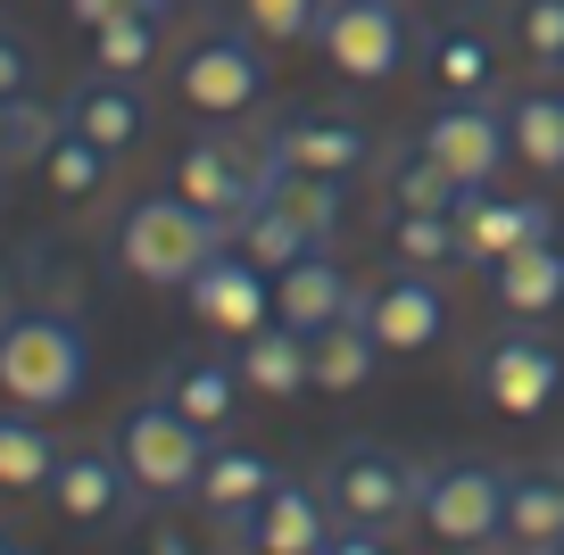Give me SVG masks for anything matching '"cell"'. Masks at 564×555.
Segmentation results:
<instances>
[{
  "instance_id": "cell-22",
  "label": "cell",
  "mask_w": 564,
  "mask_h": 555,
  "mask_svg": "<svg viewBox=\"0 0 564 555\" xmlns=\"http://www.w3.org/2000/svg\"><path fill=\"white\" fill-rule=\"evenodd\" d=\"M490 298L507 315H556L564 307V241H531L490 265Z\"/></svg>"
},
{
  "instance_id": "cell-16",
  "label": "cell",
  "mask_w": 564,
  "mask_h": 555,
  "mask_svg": "<svg viewBox=\"0 0 564 555\" xmlns=\"http://www.w3.org/2000/svg\"><path fill=\"white\" fill-rule=\"evenodd\" d=\"M258 150H265V166H282V174H333V183H349V174L373 157V141L357 133L349 117H324V108H307V117H282L274 133L258 141Z\"/></svg>"
},
{
  "instance_id": "cell-25",
  "label": "cell",
  "mask_w": 564,
  "mask_h": 555,
  "mask_svg": "<svg viewBox=\"0 0 564 555\" xmlns=\"http://www.w3.org/2000/svg\"><path fill=\"white\" fill-rule=\"evenodd\" d=\"M58 472V432L34 415V406H0V489H51Z\"/></svg>"
},
{
  "instance_id": "cell-42",
  "label": "cell",
  "mask_w": 564,
  "mask_h": 555,
  "mask_svg": "<svg viewBox=\"0 0 564 555\" xmlns=\"http://www.w3.org/2000/svg\"><path fill=\"white\" fill-rule=\"evenodd\" d=\"M547 84H556V91H564V58H556V67H547Z\"/></svg>"
},
{
  "instance_id": "cell-28",
  "label": "cell",
  "mask_w": 564,
  "mask_h": 555,
  "mask_svg": "<svg viewBox=\"0 0 564 555\" xmlns=\"http://www.w3.org/2000/svg\"><path fill=\"white\" fill-rule=\"evenodd\" d=\"M225 547V522L199 498H159L141 514V555H216Z\"/></svg>"
},
{
  "instance_id": "cell-26",
  "label": "cell",
  "mask_w": 564,
  "mask_h": 555,
  "mask_svg": "<svg viewBox=\"0 0 564 555\" xmlns=\"http://www.w3.org/2000/svg\"><path fill=\"white\" fill-rule=\"evenodd\" d=\"M274 481H282V472L265 465L258 448H208V465H199V489H192V498L208 505L216 522H232V514H249V505H258Z\"/></svg>"
},
{
  "instance_id": "cell-24",
  "label": "cell",
  "mask_w": 564,
  "mask_h": 555,
  "mask_svg": "<svg viewBox=\"0 0 564 555\" xmlns=\"http://www.w3.org/2000/svg\"><path fill=\"white\" fill-rule=\"evenodd\" d=\"M498 538H514L523 555H547V547H556V538H564V472H514Z\"/></svg>"
},
{
  "instance_id": "cell-33",
  "label": "cell",
  "mask_w": 564,
  "mask_h": 555,
  "mask_svg": "<svg viewBox=\"0 0 564 555\" xmlns=\"http://www.w3.org/2000/svg\"><path fill=\"white\" fill-rule=\"evenodd\" d=\"M274 199L307 225L316 249H333V232H340V183H333V174H282L274 166Z\"/></svg>"
},
{
  "instance_id": "cell-1",
  "label": "cell",
  "mask_w": 564,
  "mask_h": 555,
  "mask_svg": "<svg viewBox=\"0 0 564 555\" xmlns=\"http://www.w3.org/2000/svg\"><path fill=\"white\" fill-rule=\"evenodd\" d=\"M225 241H232V225H216L208 208H192L183 192H150V199H133V208L117 216L108 258H117V274L141 282V291H183Z\"/></svg>"
},
{
  "instance_id": "cell-7",
  "label": "cell",
  "mask_w": 564,
  "mask_h": 555,
  "mask_svg": "<svg viewBox=\"0 0 564 555\" xmlns=\"http://www.w3.org/2000/svg\"><path fill=\"white\" fill-rule=\"evenodd\" d=\"M175 100L192 117H249L265 100V51L249 34H199L175 58Z\"/></svg>"
},
{
  "instance_id": "cell-38",
  "label": "cell",
  "mask_w": 564,
  "mask_h": 555,
  "mask_svg": "<svg viewBox=\"0 0 564 555\" xmlns=\"http://www.w3.org/2000/svg\"><path fill=\"white\" fill-rule=\"evenodd\" d=\"M324 555H399V547H390V531H357V522H340V531L324 538Z\"/></svg>"
},
{
  "instance_id": "cell-6",
  "label": "cell",
  "mask_w": 564,
  "mask_h": 555,
  "mask_svg": "<svg viewBox=\"0 0 564 555\" xmlns=\"http://www.w3.org/2000/svg\"><path fill=\"white\" fill-rule=\"evenodd\" d=\"M316 51L333 58L340 84H390L406 58V9L399 0H324Z\"/></svg>"
},
{
  "instance_id": "cell-45",
  "label": "cell",
  "mask_w": 564,
  "mask_h": 555,
  "mask_svg": "<svg viewBox=\"0 0 564 555\" xmlns=\"http://www.w3.org/2000/svg\"><path fill=\"white\" fill-rule=\"evenodd\" d=\"M547 555H564V538H556V547H547Z\"/></svg>"
},
{
  "instance_id": "cell-19",
  "label": "cell",
  "mask_w": 564,
  "mask_h": 555,
  "mask_svg": "<svg viewBox=\"0 0 564 555\" xmlns=\"http://www.w3.org/2000/svg\"><path fill=\"white\" fill-rule=\"evenodd\" d=\"M58 117H67L75 133H91L108 157H124V150L141 141V91L124 84V75H100V67H91L84 84H75V100L58 108Z\"/></svg>"
},
{
  "instance_id": "cell-9",
  "label": "cell",
  "mask_w": 564,
  "mask_h": 555,
  "mask_svg": "<svg viewBox=\"0 0 564 555\" xmlns=\"http://www.w3.org/2000/svg\"><path fill=\"white\" fill-rule=\"evenodd\" d=\"M357 315H366V331L382 340V357H423V348L448 340V291H441V274H423V265H399V274L366 282V291H357Z\"/></svg>"
},
{
  "instance_id": "cell-34",
  "label": "cell",
  "mask_w": 564,
  "mask_h": 555,
  "mask_svg": "<svg viewBox=\"0 0 564 555\" xmlns=\"http://www.w3.org/2000/svg\"><path fill=\"white\" fill-rule=\"evenodd\" d=\"M432 75H441L448 100H481V91H490V42L465 34V25H448L441 51H432Z\"/></svg>"
},
{
  "instance_id": "cell-31",
  "label": "cell",
  "mask_w": 564,
  "mask_h": 555,
  "mask_svg": "<svg viewBox=\"0 0 564 555\" xmlns=\"http://www.w3.org/2000/svg\"><path fill=\"white\" fill-rule=\"evenodd\" d=\"M232 241H241L249 258L265 265V274H282V265H300L307 249H316V241H307V225H300V216H291V208H282L274 192H265V208H249L241 225H232Z\"/></svg>"
},
{
  "instance_id": "cell-35",
  "label": "cell",
  "mask_w": 564,
  "mask_h": 555,
  "mask_svg": "<svg viewBox=\"0 0 564 555\" xmlns=\"http://www.w3.org/2000/svg\"><path fill=\"white\" fill-rule=\"evenodd\" d=\"M232 9L258 42H316L324 25V0H232Z\"/></svg>"
},
{
  "instance_id": "cell-41",
  "label": "cell",
  "mask_w": 564,
  "mask_h": 555,
  "mask_svg": "<svg viewBox=\"0 0 564 555\" xmlns=\"http://www.w3.org/2000/svg\"><path fill=\"white\" fill-rule=\"evenodd\" d=\"M141 9H150V18H175V9H192V0H141Z\"/></svg>"
},
{
  "instance_id": "cell-2",
  "label": "cell",
  "mask_w": 564,
  "mask_h": 555,
  "mask_svg": "<svg viewBox=\"0 0 564 555\" xmlns=\"http://www.w3.org/2000/svg\"><path fill=\"white\" fill-rule=\"evenodd\" d=\"M84 373H91V348L75 331V315L58 307H9L0 324V399L9 406H34V415H58V406L84 399Z\"/></svg>"
},
{
  "instance_id": "cell-13",
  "label": "cell",
  "mask_w": 564,
  "mask_h": 555,
  "mask_svg": "<svg viewBox=\"0 0 564 555\" xmlns=\"http://www.w3.org/2000/svg\"><path fill=\"white\" fill-rule=\"evenodd\" d=\"M457 232H465V265H481L490 274L498 258H514V249H531V241H556V208L547 199H507L498 183H457Z\"/></svg>"
},
{
  "instance_id": "cell-20",
  "label": "cell",
  "mask_w": 564,
  "mask_h": 555,
  "mask_svg": "<svg viewBox=\"0 0 564 555\" xmlns=\"http://www.w3.org/2000/svg\"><path fill=\"white\" fill-rule=\"evenodd\" d=\"M498 117H507L514 166L564 174V91L556 84H531V91H514V100H498Z\"/></svg>"
},
{
  "instance_id": "cell-23",
  "label": "cell",
  "mask_w": 564,
  "mask_h": 555,
  "mask_svg": "<svg viewBox=\"0 0 564 555\" xmlns=\"http://www.w3.org/2000/svg\"><path fill=\"white\" fill-rule=\"evenodd\" d=\"M159 390L199 423V432H225L232 406H241V364H216V357H175L159 373Z\"/></svg>"
},
{
  "instance_id": "cell-12",
  "label": "cell",
  "mask_w": 564,
  "mask_h": 555,
  "mask_svg": "<svg viewBox=\"0 0 564 555\" xmlns=\"http://www.w3.org/2000/svg\"><path fill=\"white\" fill-rule=\"evenodd\" d=\"M333 531H340V514L324 505V489L274 481L249 514L225 522V547H241V555H324V538H333Z\"/></svg>"
},
{
  "instance_id": "cell-27",
  "label": "cell",
  "mask_w": 564,
  "mask_h": 555,
  "mask_svg": "<svg viewBox=\"0 0 564 555\" xmlns=\"http://www.w3.org/2000/svg\"><path fill=\"white\" fill-rule=\"evenodd\" d=\"M382 199H390V216H448L457 208V174L423 150V141H406L382 166Z\"/></svg>"
},
{
  "instance_id": "cell-17",
  "label": "cell",
  "mask_w": 564,
  "mask_h": 555,
  "mask_svg": "<svg viewBox=\"0 0 564 555\" xmlns=\"http://www.w3.org/2000/svg\"><path fill=\"white\" fill-rule=\"evenodd\" d=\"M349 307H357V282L340 274L333 249H307L300 265H282V274H274V315L291 331H307V340H316L324 324H340Z\"/></svg>"
},
{
  "instance_id": "cell-11",
  "label": "cell",
  "mask_w": 564,
  "mask_h": 555,
  "mask_svg": "<svg viewBox=\"0 0 564 555\" xmlns=\"http://www.w3.org/2000/svg\"><path fill=\"white\" fill-rule=\"evenodd\" d=\"M474 364H481L474 390H481V399H490L507 423L547 415V406H556V390H564V348L540 340V331H498Z\"/></svg>"
},
{
  "instance_id": "cell-10",
  "label": "cell",
  "mask_w": 564,
  "mask_h": 555,
  "mask_svg": "<svg viewBox=\"0 0 564 555\" xmlns=\"http://www.w3.org/2000/svg\"><path fill=\"white\" fill-rule=\"evenodd\" d=\"M183 307H192L199 331H225V340H249L258 324H274V274L249 258L241 241H225L192 282H183Z\"/></svg>"
},
{
  "instance_id": "cell-43",
  "label": "cell",
  "mask_w": 564,
  "mask_h": 555,
  "mask_svg": "<svg viewBox=\"0 0 564 555\" xmlns=\"http://www.w3.org/2000/svg\"><path fill=\"white\" fill-rule=\"evenodd\" d=\"M0 555H18V538H9V531H0Z\"/></svg>"
},
{
  "instance_id": "cell-40",
  "label": "cell",
  "mask_w": 564,
  "mask_h": 555,
  "mask_svg": "<svg viewBox=\"0 0 564 555\" xmlns=\"http://www.w3.org/2000/svg\"><path fill=\"white\" fill-rule=\"evenodd\" d=\"M9 133H18V100H0V166H9Z\"/></svg>"
},
{
  "instance_id": "cell-15",
  "label": "cell",
  "mask_w": 564,
  "mask_h": 555,
  "mask_svg": "<svg viewBox=\"0 0 564 555\" xmlns=\"http://www.w3.org/2000/svg\"><path fill=\"white\" fill-rule=\"evenodd\" d=\"M423 150L441 157L457 183H498V166H507V117H498L490 100H441L432 117H423Z\"/></svg>"
},
{
  "instance_id": "cell-4",
  "label": "cell",
  "mask_w": 564,
  "mask_h": 555,
  "mask_svg": "<svg viewBox=\"0 0 564 555\" xmlns=\"http://www.w3.org/2000/svg\"><path fill=\"white\" fill-rule=\"evenodd\" d=\"M324 505H333L340 522H357V531H390L399 538L406 522L423 514V472L406 465L399 448H382V439H349V448L324 456Z\"/></svg>"
},
{
  "instance_id": "cell-3",
  "label": "cell",
  "mask_w": 564,
  "mask_h": 555,
  "mask_svg": "<svg viewBox=\"0 0 564 555\" xmlns=\"http://www.w3.org/2000/svg\"><path fill=\"white\" fill-rule=\"evenodd\" d=\"M108 448H117V465L133 472L141 498H192V489H199V465H208V432H199V423L183 415L166 390H141V399L117 415Z\"/></svg>"
},
{
  "instance_id": "cell-30",
  "label": "cell",
  "mask_w": 564,
  "mask_h": 555,
  "mask_svg": "<svg viewBox=\"0 0 564 555\" xmlns=\"http://www.w3.org/2000/svg\"><path fill=\"white\" fill-rule=\"evenodd\" d=\"M159 25H166V18H150V9H124V18H108L100 34H91V67L133 84L141 67H159V42H166Z\"/></svg>"
},
{
  "instance_id": "cell-5",
  "label": "cell",
  "mask_w": 564,
  "mask_h": 555,
  "mask_svg": "<svg viewBox=\"0 0 564 555\" xmlns=\"http://www.w3.org/2000/svg\"><path fill=\"white\" fill-rule=\"evenodd\" d=\"M507 481L514 472L481 465V456H448V465L423 472V531L441 547H490L498 522H507Z\"/></svg>"
},
{
  "instance_id": "cell-36",
  "label": "cell",
  "mask_w": 564,
  "mask_h": 555,
  "mask_svg": "<svg viewBox=\"0 0 564 555\" xmlns=\"http://www.w3.org/2000/svg\"><path fill=\"white\" fill-rule=\"evenodd\" d=\"M507 34L523 42V58L556 67L564 58V0H507Z\"/></svg>"
},
{
  "instance_id": "cell-37",
  "label": "cell",
  "mask_w": 564,
  "mask_h": 555,
  "mask_svg": "<svg viewBox=\"0 0 564 555\" xmlns=\"http://www.w3.org/2000/svg\"><path fill=\"white\" fill-rule=\"evenodd\" d=\"M0 100H34V51L18 34H0Z\"/></svg>"
},
{
  "instance_id": "cell-32",
  "label": "cell",
  "mask_w": 564,
  "mask_h": 555,
  "mask_svg": "<svg viewBox=\"0 0 564 555\" xmlns=\"http://www.w3.org/2000/svg\"><path fill=\"white\" fill-rule=\"evenodd\" d=\"M390 258H399V265H423V274H441V265H465V232H457V216H390Z\"/></svg>"
},
{
  "instance_id": "cell-44",
  "label": "cell",
  "mask_w": 564,
  "mask_h": 555,
  "mask_svg": "<svg viewBox=\"0 0 564 555\" xmlns=\"http://www.w3.org/2000/svg\"><path fill=\"white\" fill-rule=\"evenodd\" d=\"M0 324H9V291H0Z\"/></svg>"
},
{
  "instance_id": "cell-29",
  "label": "cell",
  "mask_w": 564,
  "mask_h": 555,
  "mask_svg": "<svg viewBox=\"0 0 564 555\" xmlns=\"http://www.w3.org/2000/svg\"><path fill=\"white\" fill-rule=\"evenodd\" d=\"M42 183H51V199H67V208H84L91 192L108 183V150L91 133H75L67 117H58V133H51V150H42Z\"/></svg>"
},
{
  "instance_id": "cell-8",
  "label": "cell",
  "mask_w": 564,
  "mask_h": 555,
  "mask_svg": "<svg viewBox=\"0 0 564 555\" xmlns=\"http://www.w3.org/2000/svg\"><path fill=\"white\" fill-rule=\"evenodd\" d=\"M175 192L192 199V208H208L216 225H241L249 208H265V192H274V166H265V150H241V141H183L175 157Z\"/></svg>"
},
{
  "instance_id": "cell-18",
  "label": "cell",
  "mask_w": 564,
  "mask_h": 555,
  "mask_svg": "<svg viewBox=\"0 0 564 555\" xmlns=\"http://www.w3.org/2000/svg\"><path fill=\"white\" fill-rule=\"evenodd\" d=\"M232 364H241V390H258V399H300V390H316V364H307V331H291L282 315L249 331Z\"/></svg>"
},
{
  "instance_id": "cell-39",
  "label": "cell",
  "mask_w": 564,
  "mask_h": 555,
  "mask_svg": "<svg viewBox=\"0 0 564 555\" xmlns=\"http://www.w3.org/2000/svg\"><path fill=\"white\" fill-rule=\"evenodd\" d=\"M124 9H141V0H67V18L84 25V34H100L108 18H124Z\"/></svg>"
},
{
  "instance_id": "cell-21",
  "label": "cell",
  "mask_w": 564,
  "mask_h": 555,
  "mask_svg": "<svg viewBox=\"0 0 564 555\" xmlns=\"http://www.w3.org/2000/svg\"><path fill=\"white\" fill-rule=\"evenodd\" d=\"M307 364H316V390L324 399H357V390L382 373V340L366 331V315H340V324H324L316 340H307Z\"/></svg>"
},
{
  "instance_id": "cell-14",
  "label": "cell",
  "mask_w": 564,
  "mask_h": 555,
  "mask_svg": "<svg viewBox=\"0 0 564 555\" xmlns=\"http://www.w3.org/2000/svg\"><path fill=\"white\" fill-rule=\"evenodd\" d=\"M42 498H51L75 531H117L141 489H133V472L117 465V448H58V472H51Z\"/></svg>"
},
{
  "instance_id": "cell-46",
  "label": "cell",
  "mask_w": 564,
  "mask_h": 555,
  "mask_svg": "<svg viewBox=\"0 0 564 555\" xmlns=\"http://www.w3.org/2000/svg\"><path fill=\"white\" fill-rule=\"evenodd\" d=\"M556 472H564V448H556Z\"/></svg>"
}]
</instances>
